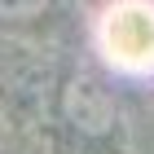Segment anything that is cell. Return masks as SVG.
I'll return each mask as SVG.
<instances>
[{"label":"cell","instance_id":"cell-1","mask_svg":"<svg viewBox=\"0 0 154 154\" xmlns=\"http://www.w3.org/2000/svg\"><path fill=\"white\" fill-rule=\"evenodd\" d=\"M101 48L119 71H154V5L119 0L101 18Z\"/></svg>","mask_w":154,"mask_h":154},{"label":"cell","instance_id":"cell-2","mask_svg":"<svg viewBox=\"0 0 154 154\" xmlns=\"http://www.w3.org/2000/svg\"><path fill=\"white\" fill-rule=\"evenodd\" d=\"M62 115H66V123H71L75 132H84V137H106L110 128H115L119 119V106L115 97H110V88L97 75L79 71L66 79V88H62Z\"/></svg>","mask_w":154,"mask_h":154},{"label":"cell","instance_id":"cell-3","mask_svg":"<svg viewBox=\"0 0 154 154\" xmlns=\"http://www.w3.org/2000/svg\"><path fill=\"white\" fill-rule=\"evenodd\" d=\"M48 0H0V22H35Z\"/></svg>","mask_w":154,"mask_h":154}]
</instances>
